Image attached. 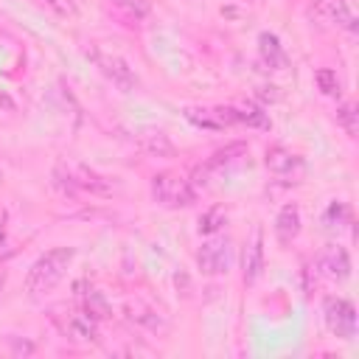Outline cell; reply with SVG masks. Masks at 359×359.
Instances as JSON below:
<instances>
[{"instance_id":"6da1fadb","label":"cell","mask_w":359,"mask_h":359,"mask_svg":"<svg viewBox=\"0 0 359 359\" xmlns=\"http://www.w3.org/2000/svg\"><path fill=\"white\" fill-rule=\"evenodd\" d=\"M73 255H76L73 247H53V250H48L45 255H39V258L31 264V269H28L25 292H28L31 297L48 294V292L65 278V272H67Z\"/></svg>"},{"instance_id":"7a4b0ae2","label":"cell","mask_w":359,"mask_h":359,"mask_svg":"<svg viewBox=\"0 0 359 359\" xmlns=\"http://www.w3.org/2000/svg\"><path fill=\"white\" fill-rule=\"evenodd\" d=\"M151 194L160 205L165 208H188L196 202V188L191 185V180L174 174V171H163L154 174L151 180Z\"/></svg>"},{"instance_id":"3957f363","label":"cell","mask_w":359,"mask_h":359,"mask_svg":"<svg viewBox=\"0 0 359 359\" xmlns=\"http://www.w3.org/2000/svg\"><path fill=\"white\" fill-rule=\"evenodd\" d=\"M323 314H325V325H328L331 334H337L342 339H351L356 334V311H353L351 300H345V297H325Z\"/></svg>"},{"instance_id":"277c9868","label":"cell","mask_w":359,"mask_h":359,"mask_svg":"<svg viewBox=\"0 0 359 359\" xmlns=\"http://www.w3.org/2000/svg\"><path fill=\"white\" fill-rule=\"evenodd\" d=\"M230 261H233V247L227 238H210L199 247L196 252V264L205 275H224L230 269Z\"/></svg>"},{"instance_id":"5b68a950","label":"cell","mask_w":359,"mask_h":359,"mask_svg":"<svg viewBox=\"0 0 359 359\" xmlns=\"http://www.w3.org/2000/svg\"><path fill=\"white\" fill-rule=\"evenodd\" d=\"M59 328L73 342H81V345L98 342V323H95V317L90 311H67L59 320Z\"/></svg>"},{"instance_id":"8992f818","label":"cell","mask_w":359,"mask_h":359,"mask_svg":"<svg viewBox=\"0 0 359 359\" xmlns=\"http://www.w3.org/2000/svg\"><path fill=\"white\" fill-rule=\"evenodd\" d=\"M90 56L95 59V65L101 67V73L121 90H135L137 84V76L135 70L121 59V56H112V53H101V50H90Z\"/></svg>"},{"instance_id":"52a82bcc","label":"cell","mask_w":359,"mask_h":359,"mask_svg":"<svg viewBox=\"0 0 359 359\" xmlns=\"http://www.w3.org/2000/svg\"><path fill=\"white\" fill-rule=\"evenodd\" d=\"M241 157H247V143H241V140L227 143L224 149L213 151L202 165H196V168H194V182H191V185H202V177H208L210 171H222V168H227V165L238 163Z\"/></svg>"},{"instance_id":"ba28073f","label":"cell","mask_w":359,"mask_h":359,"mask_svg":"<svg viewBox=\"0 0 359 359\" xmlns=\"http://www.w3.org/2000/svg\"><path fill=\"white\" fill-rule=\"evenodd\" d=\"M317 264H320V269H323L328 278H334V280H345V278L351 275V258H348V250L339 247V244H328V247L320 252Z\"/></svg>"},{"instance_id":"9c48e42d","label":"cell","mask_w":359,"mask_h":359,"mask_svg":"<svg viewBox=\"0 0 359 359\" xmlns=\"http://www.w3.org/2000/svg\"><path fill=\"white\" fill-rule=\"evenodd\" d=\"M264 269V233L261 227L252 230V238L244 250V283H255Z\"/></svg>"},{"instance_id":"30bf717a","label":"cell","mask_w":359,"mask_h":359,"mask_svg":"<svg viewBox=\"0 0 359 359\" xmlns=\"http://www.w3.org/2000/svg\"><path fill=\"white\" fill-rule=\"evenodd\" d=\"M264 163H266V168H269L272 174H278V177L303 168V160H300L297 154H292L289 149H283V146H272V149H266Z\"/></svg>"},{"instance_id":"8fae6325","label":"cell","mask_w":359,"mask_h":359,"mask_svg":"<svg viewBox=\"0 0 359 359\" xmlns=\"http://www.w3.org/2000/svg\"><path fill=\"white\" fill-rule=\"evenodd\" d=\"M275 233L280 238V244H289L292 238H297L300 233V210L297 205H283L278 219H275Z\"/></svg>"},{"instance_id":"7c38bea8","label":"cell","mask_w":359,"mask_h":359,"mask_svg":"<svg viewBox=\"0 0 359 359\" xmlns=\"http://www.w3.org/2000/svg\"><path fill=\"white\" fill-rule=\"evenodd\" d=\"M67 174H70V180H73V185L87 188V191H93V194H109V191H112V185H109L104 177H98L95 171H90L87 165H73Z\"/></svg>"},{"instance_id":"4fadbf2b","label":"cell","mask_w":359,"mask_h":359,"mask_svg":"<svg viewBox=\"0 0 359 359\" xmlns=\"http://www.w3.org/2000/svg\"><path fill=\"white\" fill-rule=\"evenodd\" d=\"M258 50H261V59L269 65V67H283L286 65V53H283V48H280V42H278V36L275 34H269V31H264L261 36H258Z\"/></svg>"},{"instance_id":"5bb4252c","label":"cell","mask_w":359,"mask_h":359,"mask_svg":"<svg viewBox=\"0 0 359 359\" xmlns=\"http://www.w3.org/2000/svg\"><path fill=\"white\" fill-rule=\"evenodd\" d=\"M328 11L337 20V25H342L348 31H356V8H353V0H331L328 3Z\"/></svg>"},{"instance_id":"9a60e30c","label":"cell","mask_w":359,"mask_h":359,"mask_svg":"<svg viewBox=\"0 0 359 359\" xmlns=\"http://www.w3.org/2000/svg\"><path fill=\"white\" fill-rule=\"evenodd\" d=\"M84 311H90L95 320H98V317H109V303L104 300V294H101V292L90 289V292L84 294Z\"/></svg>"},{"instance_id":"2e32d148","label":"cell","mask_w":359,"mask_h":359,"mask_svg":"<svg viewBox=\"0 0 359 359\" xmlns=\"http://www.w3.org/2000/svg\"><path fill=\"white\" fill-rule=\"evenodd\" d=\"M143 149L146 151H151V154H165V157H171L174 154V146H171V140L165 137V135H146L143 137Z\"/></svg>"},{"instance_id":"e0dca14e","label":"cell","mask_w":359,"mask_h":359,"mask_svg":"<svg viewBox=\"0 0 359 359\" xmlns=\"http://www.w3.org/2000/svg\"><path fill=\"white\" fill-rule=\"evenodd\" d=\"M348 219V208L342 205V202H331L328 205V210L323 213V224L328 227V230H337V227H342V222Z\"/></svg>"},{"instance_id":"ac0fdd59","label":"cell","mask_w":359,"mask_h":359,"mask_svg":"<svg viewBox=\"0 0 359 359\" xmlns=\"http://www.w3.org/2000/svg\"><path fill=\"white\" fill-rule=\"evenodd\" d=\"M222 224H224L222 208H213V210H208L205 216H199V233H216Z\"/></svg>"},{"instance_id":"d6986e66","label":"cell","mask_w":359,"mask_h":359,"mask_svg":"<svg viewBox=\"0 0 359 359\" xmlns=\"http://www.w3.org/2000/svg\"><path fill=\"white\" fill-rule=\"evenodd\" d=\"M314 79H317V84H320V90H323L325 95H334V93L339 90V81H337V73H334V70H328V67H320Z\"/></svg>"},{"instance_id":"ffe728a7","label":"cell","mask_w":359,"mask_h":359,"mask_svg":"<svg viewBox=\"0 0 359 359\" xmlns=\"http://www.w3.org/2000/svg\"><path fill=\"white\" fill-rule=\"evenodd\" d=\"M337 121L345 126V132H348L351 137H356V112H353V104H342V107L337 109Z\"/></svg>"},{"instance_id":"44dd1931","label":"cell","mask_w":359,"mask_h":359,"mask_svg":"<svg viewBox=\"0 0 359 359\" xmlns=\"http://www.w3.org/2000/svg\"><path fill=\"white\" fill-rule=\"evenodd\" d=\"M121 8H126L129 14H135V17H146L149 14V8H151V3L149 0H115Z\"/></svg>"},{"instance_id":"7402d4cb","label":"cell","mask_w":359,"mask_h":359,"mask_svg":"<svg viewBox=\"0 0 359 359\" xmlns=\"http://www.w3.org/2000/svg\"><path fill=\"white\" fill-rule=\"evenodd\" d=\"M3 283H6V269H0V297H3Z\"/></svg>"},{"instance_id":"603a6c76","label":"cell","mask_w":359,"mask_h":359,"mask_svg":"<svg viewBox=\"0 0 359 359\" xmlns=\"http://www.w3.org/2000/svg\"><path fill=\"white\" fill-rule=\"evenodd\" d=\"M48 3H50L53 8H59V11H62V3H59V0H48Z\"/></svg>"},{"instance_id":"cb8c5ba5","label":"cell","mask_w":359,"mask_h":359,"mask_svg":"<svg viewBox=\"0 0 359 359\" xmlns=\"http://www.w3.org/2000/svg\"><path fill=\"white\" fill-rule=\"evenodd\" d=\"M0 244H3V230H0Z\"/></svg>"},{"instance_id":"d4e9b609","label":"cell","mask_w":359,"mask_h":359,"mask_svg":"<svg viewBox=\"0 0 359 359\" xmlns=\"http://www.w3.org/2000/svg\"><path fill=\"white\" fill-rule=\"evenodd\" d=\"M0 180H3V168H0Z\"/></svg>"}]
</instances>
